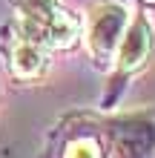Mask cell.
Returning <instances> with one entry per match:
<instances>
[{
    "label": "cell",
    "mask_w": 155,
    "mask_h": 158,
    "mask_svg": "<svg viewBox=\"0 0 155 158\" xmlns=\"http://www.w3.org/2000/svg\"><path fill=\"white\" fill-rule=\"evenodd\" d=\"M23 23V38L38 46H69L78 35V23L58 0H12Z\"/></svg>",
    "instance_id": "6da1fadb"
},
{
    "label": "cell",
    "mask_w": 155,
    "mask_h": 158,
    "mask_svg": "<svg viewBox=\"0 0 155 158\" xmlns=\"http://www.w3.org/2000/svg\"><path fill=\"white\" fill-rule=\"evenodd\" d=\"M126 29V6L118 0H106L89 17V49L98 63H106L115 55Z\"/></svg>",
    "instance_id": "7a4b0ae2"
},
{
    "label": "cell",
    "mask_w": 155,
    "mask_h": 158,
    "mask_svg": "<svg viewBox=\"0 0 155 158\" xmlns=\"http://www.w3.org/2000/svg\"><path fill=\"white\" fill-rule=\"evenodd\" d=\"M112 158H149L155 150V124L149 118H124L109 129Z\"/></svg>",
    "instance_id": "3957f363"
},
{
    "label": "cell",
    "mask_w": 155,
    "mask_h": 158,
    "mask_svg": "<svg viewBox=\"0 0 155 158\" xmlns=\"http://www.w3.org/2000/svg\"><path fill=\"white\" fill-rule=\"evenodd\" d=\"M149 46H152V32H149V23L147 17L138 15L135 20L124 29V38L118 43V72H132L138 69L149 55Z\"/></svg>",
    "instance_id": "277c9868"
},
{
    "label": "cell",
    "mask_w": 155,
    "mask_h": 158,
    "mask_svg": "<svg viewBox=\"0 0 155 158\" xmlns=\"http://www.w3.org/2000/svg\"><path fill=\"white\" fill-rule=\"evenodd\" d=\"M43 58H46V49H43V46L20 40L14 46V52H12V69H14V75H20V78L38 75L40 66H43Z\"/></svg>",
    "instance_id": "5b68a950"
},
{
    "label": "cell",
    "mask_w": 155,
    "mask_h": 158,
    "mask_svg": "<svg viewBox=\"0 0 155 158\" xmlns=\"http://www.w3.org/2000/svg\"><path fill=\"white\" fill-rule=\"evenodd\" d=\"M66 158H101V152L92 138H75L66 147Z\"/></svg>",
    "instance_id": "8992f818"
}]
</instances>
